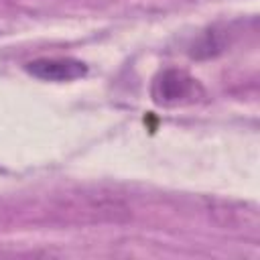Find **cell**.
I'll use <instances>...</instances> for the list:
<instances>
[{
	"instance_id": "cell-2",
	"label": "cell",
	"mask_w": 260,
	"mask_h": 260,
	"mask_svg": "<svg viewBox=\"0 0 260 260\" xmlns=\"http://www.w3.org/2000/svg\"><path fill=\"white\" fill-rule=\"evenodd\" d=\"M26 73L41 81H75L87 73V65L73 57H39L24 65Z\"/></svg>"
},
{
	"instance_id": "cell-1",
	"label": "cell",
	"mask_w": 260,
	"mask_h": 260,
	"mask_svg": "<svg viewBox=\"0 0 260 260\" xmlns=\"http://www.w3.org/2000/svg\"><path fill=\"white\" fill-rule=\"evenodd\" d=\"M203 93L199 81L183 69H165L160 71L150 85V98L158 106H185L193 104Z\"/></svg>"
}]
</instances>
